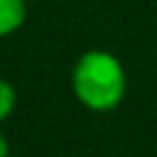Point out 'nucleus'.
I'll list each match as a JSON object with an SVG mask.
<instances>
[{"label":"nucleus","mask_w":157,"mask_h":157,"mask_svg":"<svg viewBox=\"0 0 157 157\" xmlns=\"http://www.w3.org/2000/svg\"><path fill=\"white\" fill-rule=\"evenodd\" d=\"M74 91L78 101L93 110H110L125 93V74L120 61L108 52H88L74 69Z\"/></svg>","instance_id":"obj_1"},{"label":"nucleus","mask_w":157,"mask_h":157,"mask_svg":"<svg viewBox=\"0 0 157 157\" xmlns=\"http://www.w3.org/2000/svg\"><path fill=\"white\" fill-rule=\"evenodd\" d=\"M25 22V0H0V37Z\"/></svg>","instance_id":"obj_2"},{"label":"nucleus","mask_w":157,"mask_h":157,"mask_svg":"<svg viewBox=\"0 0 157 157\" xmlns=\"http://www.w3.org/2000/svg\"><path fill=\"white\" fill-rule=\"evenodd\" d=\"M15 108V91L7 81L0 78V120L10 115V110Z\"/></svg>","instance_id":"obj_3"},{"label":"nucleus","mask_w":157,"mask_h":157,"mask_svg":"<svg viewBox=\"0 0 157 157\" xmlns=\"http://www.w3.org/2000/svg\"><path fill=\"white\" fill-rule=\"evenodd\" d=\"M0 157H7V142L2 137V132H0Z\"/></svg>","instance_id":"obj_4"}]
</instances>
